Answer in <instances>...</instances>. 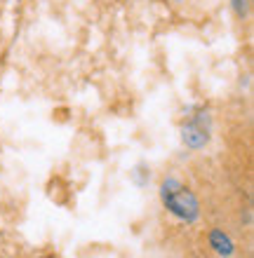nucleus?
<instances>
[{"mask_svg":"<svg viewBox=\"0 0 254 258\" xmlns=\"http://www.w3.org/2000/svg\"><path fill=\"white\" fill-rule=\"evenodd\" d=\"M210 244H212L214 251L221 253V256H231V253H233V242H231V237L224 235L221 230H214L212 235H210Z\"/></svg>","mask_w":254,"mask_h":258,"instance_id":"7ed1b4c3","label":"nucleus"},{"mask_svg":"<svg viewBox=\"0 0 254 258\" xmlns=\"http://www.w3.org/2000/svg\"><path fill=\"white\" fill-rule=\"evenodd\" d=\"M184 143L188 146V148L193 150H198V148H205L207 141H210V134H207V129L205 127H200V124H186L184 127Z\"/></svg>","mask_w":254,"mask_h":258,"instance_id":"f03ea898","label":"nucleus"},{"mask_svg":"<svg viewBox=\"0 0 254 258\" xmlns=\"http://www.w3.org/2000/svg\"><path fill=\"white\" fill-rule=\"evenodd\" d=\"M163 200H165L167 209L174 211L177 216L186 218V221L198 218V200H195V195L188 188H181L174 178L163 183Z\"/></svg>","mask_w":254,"mask_h":258,"instance_id":"f257e3e1","label":"nucleus"}]
</instances>
